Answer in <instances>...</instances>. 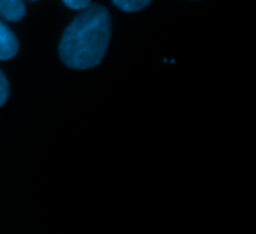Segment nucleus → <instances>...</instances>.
<instances>
[{
	"mask_svg": "<svg viewBox=\"0 0 256 234\" xmlns=\"http://www.w3.org/2000/svg\"><path fill=\"white\" fill-rule=\"evenodd\" d=\"M90 2L92 0H63V3L70 9H86L90 6Z\"/></svg>",
	"mask_w": 256,
	"mask_h": 234,
	"instance_id": "423d86ee",
	"label": "nucleus"
},
{
	"mask_svg": "<svg viewBox=\"0 0 256 234\" xmlns=\"http://www.w3.org/2000/svg\"><path fill=\"white\" fill-rule=\"evenodd\" d=\"M18 39L14 32L0 21V60H9L18 53Z\"/></svg>",
	"mask_w": 256,
	"mask_h": 234,
	"instance_id": "f03ea898",
	"label": "nucleus"
},
{
	"mask_svg": "<svg viewBox=\"0 0 256 234\" xmlns=\"http://www.w3.org/2000/svg\"><path fill=\"white\" fill-rule=\"evenodd\" d=\"M32 2H36V0H32Z\"/></svg>",
	"mask_w": 256,
	"mask_h": 234,
	"instance_id": "0eeeda50",
	"label": "nucleus"
},
{
	"mask_svg": "<svg viewBox=\"0 0 256 234\" xmlns=\"http://www.w3.org/2000/svg\"><path fill=\"white\" fill-rule=\"evenodd\" d=\"M8 95H9V83H8L4 74L0 69V107L6 102Z\"/></svg>",
	"mask_w": 256,
	"mask_h": 234,
	"instance_id": "39448f33",
	"label": "nucleus"
},
{
	"mask_svg": "<svg viewBox=\"0 0 256 234\" xmlns=\"http://www.w3.org/2000/svg\"><path fill=\"white\" fill-rule=\"evenodd\" d=\"M111 36L110 12L100 5L87 6L64 30L58 53L64 65L90 69L104 59Z\"/></svg>",
	"mask_w": 256,
	"mask_h": 234,
	"instance_id": "f257e3e1",
	"label": "nucleus"
},
{
	"mask_svg": "<svg viewBox=\"0 0 256 234\" xmlns=\"http://www.w3.org/2000/svg\"><path fill=\"white\" fill-rule=\"evenodd\" d=\"M26 15L24 0H0V17L8 21H20Z\"/></svg>",
	"mask_w": 256,
	"mask_h": 234,
	"instance_id": "7ed1b4c3",
	"label": "nucleus"
},
{
	"mask_svg": "<svg viewBox=\"0 0 256 234\" xmlns=\"http://www.w3.org/2000/svg\"><path fill=\"white\" fill-rule=\"evenodd\" d=\"M120 9L126 11V12H135L140 11L142 8H146L152 0H112Z\"/></svg>",
	"mask_w": 256,
	"mask_h": 234,
	"instance_id": "20e7f679",
	"label": "nucleus"
}]
</instances>
